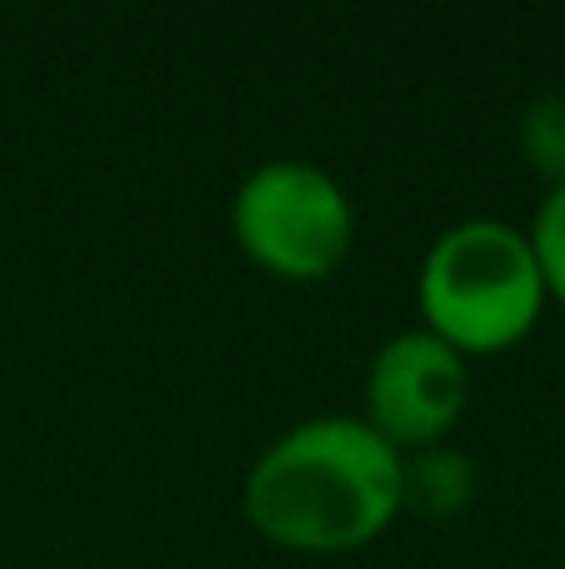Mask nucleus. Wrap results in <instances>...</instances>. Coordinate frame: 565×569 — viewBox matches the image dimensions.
Returning a JSON list of instances; mask_svg holds the SVG:
<instances>
[{
	"mask_svg": "<svg viewBox=\"0 0 565 569\" xmlns=\"http://www.w3.org/2000/svg\"><path fill=\"white\" fill-rule=\"evenodd\" d=\"M476 500V465L450 445L406 455V505L426 520H456Z\"/></svg>",
	"mask_w": 565,
	"mask_h": 569,
	"instance_id": "5",
	"label": "nucleus"
},
{
	"mask_svg": "<svg viewBox=\"0 0 565 569\" xmlns=\"http://www.w3.org/2000/svg\"><path fill=\"white\" fill-rule=\"evenodd\" d=\"M531 250H536L541 280H546V300L565 305V186L546 190V200L536 206V220L526 230Z\"/></svg>",
	"mask_w": 565,
	"mask_h": 569,
	"instance_id": "7",
	"label": "nucleus"
},
{
	"mask_svg": "<svg viewBox=\"0 0 565 569\" xmlns=\"http://www.w3.org/2000/svg\"><path fill=\"white\" fill-rule=\"evenodd\" d=\"M470 395V370L430 330H400L376 350L366 370V415L360 420L400 455L446 445Z\"/></svg>",
	"mask_w": 565,
	"mask_h": 569,
	"instance_id": "4",
	"label": "nucleus"
},
{
	"mask_svg": "<svg viewBox=\"0 0 565 569\" xmlns=\"http://www.w3.org/2000/svg\"><path fill=\"white\" fill-rule=\"evenodd\" d=\"M240 510L276 550H366L406 510V455L390 450L360 415H316L260 450Z\"/></svg>",
	"mask_w": 565,
	"mask_h": 569,
	"instance_id": "1",
	"label": "nucleus"
},
{
	"mask_svg": "<svg viewBox=\"0 0 565 569\" xmlns=\"http://www.w3.org/2000/svg\"><path fill=\"white\" fill-rule=\"evenodd\" d=\"M230 240L266 276L316 284L350 260L356 206L310 160H260L230 196Z\"/></svg>",
	"mask_w": 565,
	"mask_h": 569,
	"instance_id": "3",
	"label": "nucleus"
},
{
	"mask_svg": "<svg viewBox=\"0 0 565 569\" xmlns=\"http://www.w3.org/2000/svg\"><path fill=\"white\" fill-rule=\"evenodd\" d=\"M416 305L420 330L446 340L460 360L521 345L546 310V280L526 230L490 216L440 230L420 260Z\"/></svg>",
	"mask_w": 565,
	"mask_h": 569,
	"instance_id": "2",
	"label": "nucleus"
},
{
	"mask_svg": "<svg viewBox=\"0 0 565 569\" xmlns=\"http://www.w3.org/2000/svg\"><path fill=\"white\" fill-rule=\"evenodd\" d=\"M521 156L551 190L565 186V90H541L521 110Z\"/></svg>",
	"mask_w": 565,
	"mask_h": 569,
	"instance_id": "6",
	"label": "nucleus"
}]
</instances>
